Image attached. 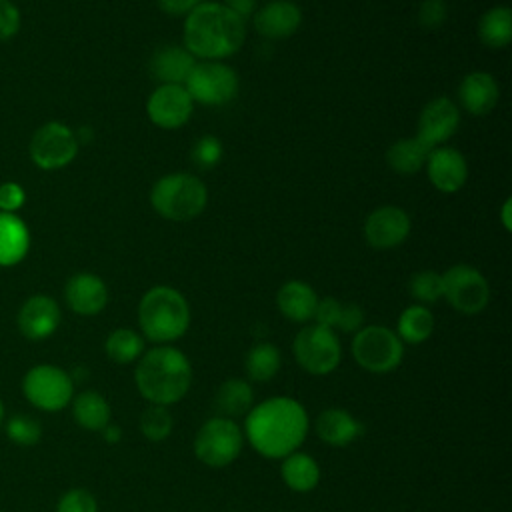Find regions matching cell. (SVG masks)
Masks as SVG:
<instances>
[{
	"instance_id": "6",
	"label": "cell",
	"mask_w": 512,
	"mask_h": 512,
	"mask_svg": "<svg viewBox=\"0 0 512 512\" xmlns=\"http://www.w3.org/2000/svg\"><path fill=\"white\" fill-rule=\"evenodd\" d=\"M352 356L368 372L386 374L398 368L404 356V344L398 334L386 326L370 324L354 332Z\"/></svg>"
},
{
	"instance_id": "3",
	"label": "cell",
	"mask_w": 512,
	"mask_h": 512,
	"mask_svg": "<svg viewBox=\"0 0 512 512\" xmlns=\"http://www.w3.org/2000/svg\"><path fill=\"white\" fill-rule=\"evenodd\" d=\"M134 380L150 404L170 406L186 396L192 384V366L178 348L160 344L138 358Z\"/></svg>"
},
{
	"instance_id": "4",
	"label": "cell",
	"mask_w": 512,
	"mask_h": 512,
	"mask_svg": "<svg viewBox=\"0 0 512 512\" xmlns=\"http://www.w3.org/2000/svg\"><path fill=\"white\" fill-rule=\"evenodd\" d=\"M142 334L158 344L182 338L190 326V306L182 292L172 286H154L138 302Z\"/></svg>"
},
{
	"instance_id": "46",
	"label": "cell",
	"mask_w": 512,
	"mask_h": 512,
	"mask_svg": "<svg viewBox=\"0 0 512 512\" xmlns=\"http://www.w3.org/2000/svg\"><path fill=\"white\" fill-rule=\"evenodd\" d=\"M2 416H4V406H2V402H0V422H2Z\"/></svg>"
},
{
	"instance_id": "40",
	"label": "cell",
	"mask_w": 512,
	"mask_h": 512,
	"mask_svg": "<svg viewBox=\"0 0 512 512\" xmlns=\"http://www.w3.org/2000/svg\"><path fill=\"white\" fill-rule=\"evenodd\" d=\"M20 28V12L12 0H0V40L12 38Z\"/></svg>"
},
{
	"instance_id": "17",
	"label": "cell",
	"mask_w": 512,
	"mask_h": 512,
	"mask_svg": "<svg viewBox=\"0 0 512 512\" xmlns=\"http://www.w3.org/2000/svg\"><path fill=\"white\" fill-rule=\"evenodd\" d=\"M254 30L268 40H284L302 24V10L292 0H270L252 14Z\"/></svg>"
},
{
	"instance_id": "14",
	"label": "cell",
	"mask_w": 512,
	"mask_h": 512,
	"mask_svg": "<svg viewBox=\"0 0 512 512\" xmlns=\"http://www.w3.org/2000/svg\"><path fill=\"white\" fill-rule=\"evenodd\" d=\"M410 230V216L400 206H380L364 220V238L374 250H392L400 246Z\"/></svg>"
},
{
	"instance_id": "21",
	"label": "cell",
	"mask_w": 512,
	"mask_h": 512,
	"mask_svg": "<svg viewBox=\"0 0 512 512\" xmlns=\"http://www.w3.org/2000/svg\"><path fill=\"white\" fill-rule=\"evenodd\" d=\"M198 60L184 46H162L150 58V72L158 84H180L184 86L188 74Z\"/></svg>"
},
{
	"instance_id": "36",
	"label": "cell",
	"mask_w": 512,
	"mask_h": 512,
	"mask_svg": "<svg viewBox=\"0 0 512 512\" xmlns=\"http://www.w3.org/2000/svg\"><path fill=\"white\" fill-rule=\"evenodd\" d=\"M222 154H224V148H222V142L220 138L212 136V134H204L200 136L192 148H190V160L202 168V170H210L214 168L220 160H222Z\"/></svg>"
},
{
	"instance_id": "5",
	"label": "cell",
	"mask_w": 512,
	"mask_h": 512,
	"mask_svg": "<svg viewBox=\"0 0 512 512\" xmlns=\"http://www.w3.org/2000/svg\"><path fill=\"white\" fill-rule=\"evenodd\" d=\"M150 204L164 220L188 222L204 212L208 204V188L194 174H166L154 182L150 190Z\"/></svg>"
},
{
	"instance_id": "8",
	"label": "cell",
	"mask_w": 512,
	"mask_h": 512,
	"mask_svg": "<svg viewBox=\"0 0 512 512\" xmlns=\"http://www.w3.org/2000/svg\"><path fill=\"white\" fill-rule=\"evenodd\" d=\"M240 426L224 416L206 420L194 438L196 458L210 468H224L232 464L242 450Z\"/></svg>"
},
{
	"instance_id": "31",
	"label": "cell",
	"mask_w": 512,
	"mask_h": 512,
	"mask_svg": "<svg viewBox=\"0 0 512 512\" xmlns=\"http://www.w3.org/2000/svg\"><path fill=\"white\" fill-rule=\"evenodd\" d=\"M74 420L86 430H102L110 422V406L106 398L94 390H86L76 396L72 404Z\"/></svg>"
},
{
	"instance_id": "44",
	"label": "cell",
	"mask_w": 512,
	"mask_h": 512,
	"mask_svg": "<svg viewBox=\"0 0 512 512\" xmlns=\"http://www.w3.org/2000/svg\"><path fill=\"white\" fill-rule=\"evenodd\" d=\"M102 436H104V440H106L108 444H118L120 438H122V430H120V426L108 422V424L102 428Z\"/></svg>"
},
{
	"instance_id": "12",
	"label": "cell",
	"mask_w": 512,
	"mask_h": 512,
	"mask_svg": "<svg viewBox=\"0 0 512 512\" xmlns=\"http://www.w3.org/2000/svg\"><path fill=\"white\" fill-rule=\"evenodd\" d=\"M78 154V136L62 122H46L30 140V158L42 170L68 166Z\"/></svg>"
},
{
	"instance_id": "27",
	"label": "cell",
	"mask_w": 512,
	"mask_h": 512,
	"mask_svg": "<svg viewBox=\"0 0 512 512\" xmlns=\"http://www.w3.org/2000/svg\"><path fill=\"white\" fill-rule=\"evenodd\" d=\"M280 476L284 484L294 492H310L320 482V468L312 456L304 452H292L284 456Z\"/></svg>"
},
{
	"instance_id": "33",
	"label": "cell",
	"mask_w": 512,
	"mask_h": 512,
	"mask_svg": "<svg viewBox=\"0 0 512 512\" xmlns=\"http://www.w3.org/2000/svg\"><path fill=\"white\" fill-rule=\"evenodd\" d=\"M104 350L116 364H130L144 354V338L130 328H116L108 334Z\"/></svg>"
},
{
	"instance_id": "30",
	"label": "cell",
	"mask_w": 512,
	"mask_h": 512,
	"mask_svg": "<svg viewBox=\"0 0 512 512\" xmlns=\"http://www.w3.org/2000/svg\"><path fill=\"white\" fill-rule=\"evenodd\" d=\"M432 332H434V316L422 304L408 306L400 314L396 324L398 338L408 344H422L432 336Z\"/></svg>"
},
{
	"instance_id": "18",
	"label": "cell",
	"mask_w": 512,
	"mask_h": 512,
	"mask_svg": "<svg viewBox=\"0 0 512 512\" xmlns=\"http://www.w3.org/2000/svg\"><path fill=\"white\" fill-rule=\"evenodd\" d=\"M60 324V308L46 294L30 296L18 312V328L28 340H44L56 332Z\"/></svg>"
},
{
	"instance_id": "35",
	"label": "cell",
	"mask_w": 512,
	"mask_h": 512,
	"mask_svg": "<svg viewBox=\"0 0 512 512\" xmlns=\"http://www.w3.org/2000/svg\"><path fill=\"white\" fill-rule=\"evenodd\" d=\"M408 290L414 300L422 302V306L438 302L444 294L442 274L436 270H420V272L412 274V278L408 282Z\"/></svg>"
},
{
	"instance_id": "39",
	"label": "cell",
	"mask_w": 512,
	"mask_h": 512,
	"mask_svg": "<svg viewBox=\"0 0 512 512\" xmlns=\"http://www.w3.org/2000/svg\"><path fill=\"white\" fill-rule=\"evenodd\" d=\"M446 6L444 0H424L418 8V22L428 28L434 30L438 26H442V22L446 20Z\"/></svg>"
},
{
	"instance_id": "24",
	"label": "cell",
	"mask_w": 512,
	"mask_h": 512,
	"mask_svg": "<svg viewBox=\"0 0 512 512\" xmlns=\"http://www.w3.org/2000/svg\"><path fill=\"white\" fill-rule=\"evenodd\" d=\"M314 320L316 324L330 330L358 332L364 326V310L354 302H340L332 296H326L318 300Z\"/></svg>"
},
{
	"instance_id": "38",
	"label": "cell",
	"mask_w": 512,
	"mask_h": 512,
	"mask_svg": "<svg viewBox=\"0 0 512 512\" xmlns=\"http://www.w3.org/2000/svg\"><path fill=\"white\" fill-rule=\"evenodd\" d=\"M56 512H98V504L88 490L74 488L62 494V498L58 500Z\"/></svg>"
},
{
	"instance_id": "9",
	"label": "cell",
	"mask_w": 512,
	"mask_h": 512,
	"mask_svg": "<svg viewBox=\"0 0 512 512\" xmlns=\"http://www.w3.org/2000/svg\"><path fill=\"white\" fill-rule=\"evenodd\" d=\"M292 350L300 368L314 376L330 374L338 368L342 358V348L336 332L320 324L304 326L296 334Z\"/></svg>"
},
{
	"instance_id": "45",
	"label": "cell",
	"mask_w": 512,
	"mask_h": 512,
	"mask_svg": "<svg viewBox=\"0 0 512 512\" xmlns=\"http://www.w3.org/2000/svg\"><path fill=\"white\" fill-rule=\"evenodd\" d=\"M500 220H502V226L506 232L512 230V200L506 198L504 204H502V210H500Z\"/></svg>"
},
{
	"instance_id": "37",
	"label": "cell",
	"mask_w": 512,
	"mask_h": 512,
	"mask_svg": "<svg viewBox=\"0 0 512 512\" xmlns=\"http://www.w3.org/2000/svg\"><path fill=\"white\" fill-rule=\"evenodd\" d=\"M6 434L12 442H16L20 446H34L42 436V428H40L38 420L24 416V414H16L8 420Z\"/></svg>"
},
{
	"instance_id": "25",
	"label": "cell",
	"mask_w": 512,
	"mask_h": 512,
	"mask_svg": "<svg viewBox=\"0 0 512 512\" xmlns=\"http://www.w3.org/2000/svg\"><path fill=\"white\" fill-rule=\"evenodd\" d=\"M30 246L26 224L10 212H0V266L18 264Z\"/></svg>"
},
{
	"instance_id": "34",
	"label": "cell",
	"mask_w": 512,
	"mask_h": 512,
	"mask_svg": "<svg viewBox=\"0 0 512 512\" xmlns=\"http://www.w3.org/2000/svg\"><path fill=\"white\" fill-rule=\"evenodd\" d=\"M172 426H174L172 414L168 412L166 406H160V404H150L140 416V432L152 442L166 440L172 432Z\"/></svg>"
},
{
	"instance_id": "41",
	"label": "cell",
	"mask_w": 512,
	"mask_h": 512,
	"mask_svg": "<svg viewBox=\"0 0 512 512\" xmlns=\"http://www.w3.org/2000/svg\"><path fill=\"white\" fill-rule=\"evenodd\" d=\"M26 200L24 190L16 182H4L0 184V210L2 212H14L18 210Z\"/></svg>"
},
{
	"instance_id": "15",
	"label": "cell",
	"mask_w": 512,
	"mask_h": 512,
	"mask_svg": "<svg viewBox=\"0 0 512 512\" xmlns=\"http://www.w3.org/2000/svg\"><path fill=\"white\" fill-rule=\"evenodd\" d=\"M460 126V108L446 96L430 100L418 116L416 138L430 150L444 146Z\"/></svg>"
},
{
	"instance_id": "29",
	"label": "cell",
	"mask_w": 512,
	"mask_h": 512,
	"mask_svg": "<svg viewBox=\"0 0 512 512\" xmlns=\"http://www.w3.org/2000/svg\"><path fill=\"white\" fill-rule=\"evenodd\" d=\"M252 400H254L252 386L246 380L230 378V380L222 382L220 388L216 390L214 406L220 416L232 420L236 416L248 414L252 408Z\"/></svg>"
},
{
	"instance_id": "28",
	"label": "cell",
	"mask_w": 512,
	"mask_h": 512,
	"mask_svg": "<svg viewBox=\"0 0 512 512\" xmlns=\"http://www.w3.org/2000/svg\"><path fill=\"white\" fill-rule=\"evenodd\" d=\"M478 38L488 48H504L512 40V12L508 6H492L478 20Z\"/></svg>"
},
{
	"instance_id": "42",
	"label": "cell",
	"mask_w": 512,
	"mask_h": 512,
	"mask_svg": "<svg viewBox=\"0 0 512 512\" xmlns=\"http://www.w3.org/2000/svg\"><path fill=\"white\" fill-rule=\"evenodd\" d=\"M206 0H156L158 8L170 16H188Z\"/></svg>"
},
{
	"instance_id": "19",
	"label": "cell",
	"mask_w": 512,
	"mask_h": 512,
	"mask_svg": "<svg viewBox=\"0 0 512 512\" xmlns=\"http://www.w3.org/2000/svg\"><path fill=\"white\" fill-rule=\"evenodd\" d=\"M64 298L72 312L80 316H94L108 304V288L100 276L80 272L66 282Z\"/></svg>"
},
{
	"instance_id": "26",
	"label": "cell",
	"mask_w": 512,
	"mask_h": 512,
	"mask_svg": "<svg viewBox=\"0 0 512 512\" xmlns=\"http://www.w3.org/2000/svg\"><path fill=\"white\" fill-rule=\"evenodd\" d=\"M428 154L430 148L416 136L400 138L386 150V164L392 168V172L410 176L424 170Z\"/></svg>"
},
{
	"instance_id": "2",
	"label": "cell",
	"mask_w": 512,
	"mask_h": 512,
	"mask_svg": "<svg viewBox=\"0 0 512 512\" xmlns=\"http://www.w3.org/2000/svg\"><path fill=\"white\" fill-rule=\"evenodd\" d=\"M246 38V22L222 2L206 0L184 16V48L196 60H226L234 56Z\"/></svg>"
},
{
	"instance_id": "10",
	"label": "cell",
	"mask_w": 512,
	"mask_h": 512,
	"mask_svg": "<svg viewBox=\"0 0 512 512\" xmlns=\"http://www.w3.org/2000/svg\"><path fill=\"white\" fill-rule=\"evenodd\" d=\"M442 298L462 314H478L488 306L490 286L484 274L470 264H454L442 274Z\"/></svg>"
},
{
	"instance_id": "11",
	"label": "cell",
	"mask_w": 512,
	"mask_h": 512,
	"mask_svg": "<svg viewBox=\"0 0 512 512\" xmlns=\"http://www.w3.org/2000/svg\"><path fill=\"white\" fill-rule=\"evenodd\" d=\"M24 396L40 410L56 412L68 406L74 392V382L68 372L52 364L30 368L22 380Z\"/></svg>"
},
{
	"instance_id": "7",
	"label": "cell",
	"mask_w": 512,
	"mask_h": 512,
	"mask_svg": "<svg viewBox=\"0 0 512 512\" xmlns=\"http://www.w3.org/2000/svg\"><path fill=\"white\" fill-rule=\"evenodd\" d=\"M238 74L224 60H198L184 88L194 104L224 106L238 94Z\"/></svg>"
},
{
	"instance_id": "43",
	"label": "cell",
	"mask_w": 512,
	"mask_h": 512,
	"mask_svg": "<svg viewBox=\"0 0 512 512\" xmlns=\"http://www.w3.org/2000/svg\"><path fill=\"white\" fill-rule=\"evenodd\" d=\"M222 4L244 22L252 18V14L256 12V0H224Z\"/></svg>"
},
{
	"instance_id": "13",
	"label": "cell",
	"mask_w": 512,
	"mask_h": 512,
	"mask_svg": "<svg viewBox=\"0 0 512 512\" xmlns=\"http://www.w3.org/2000/svg\"><path fill=\"white\" fill-rule=\"evenodd\" d=\"M194 112V102L180 84H158L146 102L150 122L162 130L184 126Z\"/></svg>"
},
{
	"instance_id": "22",
	"label": "cell",
	"mask_w": 512,
	"mask_h": 512,
	"mask_svg": "<svg viewBox=\"0 0 512 512\" xmlns=\"http://www.w3.org/2000/svg\"><path fill=\"white\" fill-rule=\"evenodd\" d=\"M318 300L320 298L314 292V288L302 280L284 282L276 294V304L280 314L298 324H304L314 318Z\"/></svg>"
},
{
	"instance_id": "32",
	"label": "cell",
	"mask_w": 512,
	"mask_h": 512,
	"mask_svg": "<svg viewBox=\"0 0 512 512\" xmlns=\"http://www.w3.org/2000/svg\"><path fill=\"white\" fill-rule=\"evenodd\" d=\"M280 350L270 342L254 344L246 354V374L254 382H268L280 370Z\"/></svg>"
},
{
	"instance_id": "20",
	"label": "cell",
	"mask_w": 512,
	"mask_h": 512,
	"mask_svg": "<svg viewBox=\"0 0 512 512\" xmlns=\"http://www.w3.org/2000/svg\"><path fill=\"white\" fill-rule=\"evenodd\" d=\"M500 98V88L490 72H470L458 86V102L472 116H484L494 110Z\"/></svg>"
},
{
	"instance_id": "1",
	"label": "cell",
	"mask_w": 512,
	"mask_h": 512,
	"mask_svg": "<svg viewBox=\"0 0 512 512\" xmlns=\"http://www.w3.org/2000/svg\"><path fill=\"white\" fill-rule=\"evenodd\" d=\"M244 430L258 454L284 458L296 452L304 442L308 434V414L294 398L274 396L250 408Z\"/></svg>"
},
{
	"instance_id": "23",
	"label": "cell",
	"mask_w": 512,
	"mask_h": 512,
	"mask_svg": "<svg viewBox=\"0 0 512 512\" xmlns=\"http://www.w3.org/2000/svg\"><path fill=\"white\" fill-rule=\"evenodd\" d=\"M316 434L330 446L344 448L358 440L364 432V426L344 408H328L316 418Z\"/></svg>"
},
{
	"instance_id": "16",
	"label": "cell",
	"mask_w": 512,
	"mask_h": 512,
	"mask_svg": "<svg viewBox=\"0 0 512 512\" xmlns=\"http://www.w3.org/2000/svg\"><path fill=\"white\" fill-rule=\"evenodd\" d=\"M424 170L430 184L444 194L458 192L468 180V162L464 154L452 146L432 148Z\"/></svg>"
}]
</instances>
